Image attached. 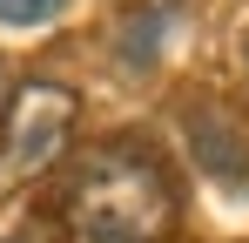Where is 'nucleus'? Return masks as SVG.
<instances>
[{
    "label": "nucleus",
    "instance_id": "nucleus-4",
    "mask_svg": "<svg viewBox=\"0 0 249 243\" xmlns=\"http://www.w3.org/2000/svg\"><path fill=\"white\" fill-rule=\"evenodd\" d=\"M175 14H182V0H142V7L122 20V34H115V61H122L128 75H142V68L162 61V40H168V27H175Z\"/></svg>",
    "mask_w": 249,
    "mask_h": 243
},
{
    "label": "nucleus",
    "instance_id": "nucleus-5",
    "mask_svg": "<svg viewBox=\"0 0 249 243\" xmlns=\"http://www.w3.org/2000/svg\"><path fill=\"white\" fill-rule=\"evenodd\" d=\"M68 7H74V0H0V27H20V34H34V27H54Z\"/></svg>",
    "mask_w": 249,
    "mask_h": 243
},
{
    "label": "nucleus",
    "instance_id": "nucleus-3",
    "mask_svg": "<svg viewBox=\"0 0 249 243\" xmlns=\"http://www.w3.org/2000/svg\"><path fill=\"white\" fill-rule=\"evenodd\" d=\"M182 135H189V156H196V169H202L209 182H222V189H249V135L236 128L229 108L196 101V108L182 115Z\"/></svg>",
    "mask_w": 249,
    "mask_h": 243
},
{
    "label": "nucleus",
    "instance_id": "nucleus-2",
    "mask_svg": "<svg viewBox=\"0 0 249 243\" xmlns=\"http://www.w3.org/2000/svg\"><path fill=\"white\" fill-rule=\"evenodd\" d=\"M74 122H81L74 88H61V81H20L14 101H7V115H0V196L41 182L47 169L68 156Z\"/></svg>",
    "mask_w": 249,
    "mask_h": 243
},
{
    "label": "nucleus",
    "instance_id": "nucleus-6",
    "mask_svg": "<svg viewBox=\"0 0 249 243\" xmlns=\"http://www.w3.org/2000/svg\"><path fill=\"white\" fill-rule=\"evenodd\" d=\"M0 243H34V237H27V230H20V237H0Z\"/></svg>",
    "mask_w": 249,
    "mask_h": 243
},
{
    "label": "nucleus",
    "instance_id": "nucleus-1",
    "mask_svg": "<svg viewBox=\"0 0 249 243\" xmlns=\"http://www.w3.org/2000/svg\"><path fill=\"white\" fill-rule=\"evenodd\" d=\"M175 216H182V202H175L168 169L135 142L88 149L61 189L68 243H168Z\"/></svg>",
    "mask_w": 249,
    "mask_h": 243
}]
</instances>
